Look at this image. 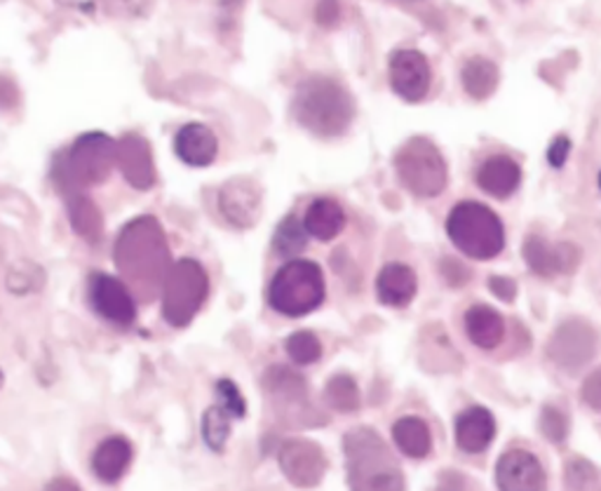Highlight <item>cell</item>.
Wrapping results in <instances>:
<instances>
[{
    "label": "cell",
    "instance_id": "12",
    "mask_svg": "<svg viewBox=\"0 0 601 491\" xmlns=\"http://www.w3.org/2000/svg\"><path fill=\"white\" fill-rule=\"evenodd\" d=\"M264 193L262 186L247 176H238L226 182L219 191V209L223 219L235 228H252L262 217Z\"/></svg>",
    "mask_w": 601,
    "mask_h": 491
},
{
    "label": "cell",
    "instance_id": "39",
    "mask_svg": "<svg viewBox=\"0 0 601 491\" xmlns=\"http://www.w3.org/2000/svg\"><path fill=\"white\" fill-rule=\"evenodd\" d=\"M489 289L496 294L500 301H512L517 294V285L510 281V277H502V275L489 277Z\"/></svg>",
    "mask_w": 601,
    "mask_h": 491
},
{
    "label": "cell",
    "instance_id": "41",
    "mask_svg": "<svg viewBox=\"0 0 601 491\" xmlns=\"http://www.w3.org/2000/svg\"><path fill=\"white\" fill-rule=\"evenodd\" d=\"M45 491H83V489H80L73 480H69V478H57V480H53L50 484H47L45 487Z\"/></svg>",
    "mask_w": 601,
    "mask_h": 491
},
{
    "label": "cell",
    "instance_id": "25",
    "mask_svg": "<svg viewBox=\"0 0 601 491\" xmlns=\"http://www.w3.org/2000/svg\"><path fill=\"white\" fill-rule=\"evenodd\" d=\"M393 439L397 449L409 458H426L432 449V435L428 423L418 416H402L393 425Z\"/></svg>",
    "mask_w": 601,
    "mask_h": 491
},
{
    "label": "cell",
    "instance_id": "34",
    "mask_svg": "<svg viewBox=\"0 0 601 491\" xmlns=\"http://www.w3.org/2000/svg\"><path fill=\"white\" fill-rule=\"evenodd\" d=\"M541 431L547 439L552 442H564L566 439V433H568V421H566V414L562 412V409H557L555 404H547L543 407L541 412Z\"/></svg>",
    "mask_w": 601,
    "mask_h": 491
},
{
    "label": "cell",
    "instance_id": "30",
    "mask_svg": "<svg viewBox=\"0 0 601 491\" xmlns=\"http://www.w3.org/2000/svg\"><path fill=\"white\" fill-rule=\"evenodd\" d=\"M231 423H233V416L226 412L221 404L207 409L203 416V437L209 449L223 452L226 442H229V435H231Z\"/></svg>",
    "mask_w": 601,
    "mask_h": 491
},
{
    "label": "cell",
    "instance_id": "5",
    "mask_svg": "<svg viewBox=\"0 0 601 491\" xmlns=\"http://www.w3.org/2000/svg\"><path fill=\"white\" fill-rule=\"evenodd\" d=\"M447 233L470 259H494L506 248V231L496 212L479 203H459L449 212Z\"/></svg>",
    "mask_w": 601,
    "mask_h": 491
},
{
    "label": "cell",
    "instance_id": "43",
    "mask_svg": "<svg viewBox=\"0 0 601 491\" xmlns=\"http://www.w3.org/2000/svg\"><path fill=\"white\" fill-rule=\"evenodd\" d=\"M0 386H3V372H0Z\"/></svg>",
    "mask_w": 601,
    "mask_h": 491
},
{
    "label": "cell",
    "instance_id": "33",
    "mask_svg": "<svg viewBox=\"0 0 601 491\" xmlns=\"http://www.w3.org/2000/svg\"><path fill=\"white\" fill-rule=\"evenodd\" d=\"M217 400L219 404L229 412L233 419H242L247 412V404H245V396H242L240 388L231 381V379H221L217 381Z\"/></svg>",
    "mask_w": 601,
    "mask_h": 491
},
{
    "label": "cell",
    "instance_id": "35",
    "mask_svg": "<svg viewBox=\"0 0 601 491\" xmlns=\"http://www.w3.org/2000/svg\"><path fill=\"white\" fill-rule=\"evenodd\" d=\"M566 482L574 491H588L597 484V468L585 458H576L566 468Z\"/></svg>",
    "mask_w": 601,
    "mask_h": 491
},
{
    "label": "cell",
    "instance_id": "9",
    "mask_svg": "<svg viewBox=\"0 0 601 491\" xmlns=\"http://www.w3.org/2000/svg\"><path fill=\"white\" fill-rule=\"evenodd\" d=\"M264 388L270 398L275 416L285 425L322 423V414H317L311 404L305 379L299 372L285 365H275L264 376Z\"/></svg>",
    "mask_w": 601,
    "mask_h": 491
},
{
    "label": "cell",
    "instance_id": "17",
    "mask_svg": "<svg viewBox=\"0 0 601 491\" xmlns=\"http://www.w3.org/2000/svg\"><path fill=\"white\" fill-rule=\"evenodd\" d=\"M174 151H176L178 160L186 162V165L207 168V165H212L217 153H219V139L207 125L190 123V125H184L176 133Z\"/></svg>",
    "mask_w": 601,
    "mask_h": 491
},
{
    "label": "cell",
    "instance_id": "37",
    "mask_svg": "<svg viewBox=\"0 0 601 491\" xmlns=\"http://www.w3.org/2000/svg\"><path fill=\"white\" fill-rule=\"evenodd\" d=\"M315 22L324 28H332L340 22V3L338 0H317Z\"/></svg>",
    "mask_w": 601,
    "mask_h": 491
},
{
    "label": "cell",
    "instance_id": "31",
    "mask_svg": "<svg viewBox=\"0 0 601 491\" xmlns=\"http://www.w3.org/2000/svg\"><path fill=\"white\" fill-rule=\"evenodd\" d=\"M285 351L294 365H313L322 357V343L313 332H294L285 341Z\"/></svg>",
    "mask_w": 601,
    "mask_h": 491
},
{
    "label": "cell",
    "instance_id": "36",
    "mask_svg": "<svg viewBox=\"0 0 601 491\" xmlns=\"http://www.w3.org/2000/svg\"><path fill=\"white\" fill-rule=\"evenodd\" d=\"M580 398L585 404L601 412V367L594 369L588 379H585V384L580 388Z\"/></svg>",
    "mask_w": 601,
    "mask_h": 491
},
{
    "label": "cell",
    "instance_id": "4",
    "mask_svg": "<svg viewBox=\"0 0 601 491\" xmlns=\"http://www.w3.org/2000/svg\"><path fill=\"white\" fill-rule=\"evenodd\" d=\"M324 275L315 261L289 259L268 287L273 310L287 318H303L324 301Z\"/></svg>",
    "mask_w": 601,
    "mask_h": 491
},
{
    "label": "cell",
    "instance_id": "21",
    "mask_svg": "<svg viewBox=\"0 0 601 491\" xmlns=\"http://www.w3.org/2000/svg\"><path fill=\"white\" fill-rule=\"evenodd\" d=\"M522 182V170L508 156H494L482 162L477 170V184L484 193L494 195V198H508Z\"/></svg>",
    "mask_w": 601,
    "mask_h": 491
},
{
    "label": "cell",
    "instance_id": "8",
    "mask_svg": "<svg viewBox=\"0 0 601 491\" xmlns=\"http://www.w3.org/2000/svg\"><path fill=\"white\" fill-rule=\"evenodd\" d=\"M400 182L420 198H435L447 186V162L437 146L416 137L402 146L395 156Z\"/></svg>",
    "mask_w": 601,
    "mask_h": 491
},
{
    "label": "cell",
    "instance_id": "14",
    "mask_svg": "<svg viewBox=\"0 0 601 491\" xmlns=\"http://www.w3.org/2000/svg\"><path fill=\"white\" fill-rule=\"evenodd\" d=\"M430 64L418 50H397L390 57V85L407 102H420L430 90Z\"/></svg>",
    "mask_w": 601,
    "mask_h": 491
},
{
    "label": "cell",
    "instance_id": "18",
    "mask_svg": "<svg viewBox=\"0 0 601 491\" xmlns=\"http://www.w3.org/2000/svg\"><path fill=\"white\" fill-rule=\"evenodd\" d=\"M118 168L135 189H151L155 184V165L146 139L127 135L118 141Z\"/></svg>",
    "mask_w": 601,
    "mask_h": 491
},
{
    "label": "cell",
    "instance_id": "11",
    "mask_svg": "<svg viewBox=\"0 0 601 491\" xmlns=\"http://www.w3.org/2000/svg\"><path fill=\"white\" fill-rule=\"evenodd\" d=\"M285 478L299 489H313L327 472V456L313 439H287L278 454Z\"/></svg>",
    "mask_w": 601,
    "mask_h": 491
},
{
    "label": "cell",
    "instance_id": "19",
    "mask_svg": "<svg viewBox=\"0 0 601 491\" xmlns=\"http://www.w3.org/2000/svg\"><path fill=\"white\" fill-rule=\"evenodd\" d=\"M496 435V421L489 409L470 407L456 419V442L467 454H479L492 445Z\"/></svg>",
    "mask_w": 601,
    "mask_h": 491
},
{
    "label": "cell",
    "instance_id": "24",
    "mask_svg": "<svg viewBox=\"0 0 601 491\" xmlns=\"http://www.w3.org/2000/svg\"><path fill=\"white\" fill-rule=\"evenodd\" d=\"M303 226L311 238L330 242L346 228V212L334 198H317L308 205Z\"/></svg>",
    "mask_w": 601,
    "mask_h": 491
},
{
    "label": "cell",
    "instance_id": "10",
    "mask_svg": "<svg viewBox=\"0 0 601 491\" xmlns=\"http://www.w3.org/2000/svg\"><path fill=\"white\" fill-rule=\"evenodd\" d=\"M597 343H599V336L590 322L566 320L564 324L557 327V332L552 334L547 355L559 369L576 374L594 357Z\"/></svg>",
    "mask_w": 601,
    "mask_h": 491
},
{
    "label": "cell",
    "instance_id": "20",
    "mask_svg": "<svg viewBox=\"0 0 601 491\" xmlns=\"http://www.w3.org/2000/svg\"><path fill=\"white\" fill-rule=\"evenodd\" d=\"M132 456L135 452L127 437H120V435L106 437L92 454V470L102 482L113 484L127 472L129 464H132Z\"/></svg>",
    "mask_w": 601,
    "mask_h": 491
},
{
    "label": "cell",
    "instance_id": "42",
    "mask_svg": "<svg viewBox=\"0 0 601 491\" xmlns=\"http://www.w3.org/2000/svg\"><path fill=\"white\" fill-rule=\"evenodd\" d=\"M219 5L221 10H235L242 5V0H219Z\"/></svg>",
    "mask_w": 601,
    "mask_h": 491
},
{
    "label": "cell",
    "instance_id": "27",
    "mask_svg": "<svg viewBox=\"0 0 601 491\" xmlns=\"http://www.w3.org/2000/svg\"><path fill=\"white\" fill-rule=\"evenodd\" d=\"M69 217L71 226L76 228L78 236H83L88 240H96L102 233V215L96 205L83 193H71L69 201Z\"/></svg>",
    "mask_w": 601,
    "mask_h": 491
},
{
    "label": "cell",
    "instance_id": "2",
    "mask_svg": "<svg viewBox=\"0 0 601 491\" xmlns=\"http://www.w3.org/2000/svg\"><path fill=\"white\" fill-rule=\"evenodd\" d=\"M344 452L350 491H404L402 470L377 431H350Z\"/></svg>",
    "mask_w": 601,
    "mask_h": 491
},
{
    "label": "cell",
    "instance_id": "6",
    "mask_svg": "<svg viewBox=\"0 0 601 491\" xmlns=\"http://www.w3.org/2000/svg\"><path fill=\"white\" fill-rule=\"evenodd\" d=\"M118 165V141L108 135L90 133L80 137L71 151L57 168V179L69 191L96 186L108 179L111 170Z\"/></svg>",
    "mask_w": 601,
    "mask_h": 491
},
{
    "label": "cell",
    "instance_id": "32",
    "mask_svg": "<svg viewBox=\"0 0 601 491\" xmlns=\"http://www.w3.org/2000/svg\"><path fill=\"white\" fill-rule=\"evenodd\" d=\"M5 285L14 294H26V292H36L43 285V273L38 266L28 264V261H22V264H14L8 271Z\"/></svg>",
    "mask_w": 601,
    "mask_h": 491
},
{
    "label": "cell",
    "instance_id": "26",
    "mask_svg": "<svg viewBox=\"0 0 601 491\" xmlns=\"http://www.w3.org/2000/svg\"><path fill=\"white\" fill-rule=\"evenodd\" d=\"M463 88L473 100H486L498 88V67L484 57H473L463 67Z\"/></svg>",
    "mask_w": 601,
    "mask_h": 491
},
{
    "label": "cell",
    "instance_id": "38",
    "mask_svg": "<svg viewBox=\"0 0 601 491\" xmlns=\"http://www.w3.org/2000/svg\"><path fill=\"white\" fill-rule=\"evenodd\" d=\"M442 275L451 287H463L470 281V271L461 264L459 259H444L442 261Z\"/></svg>",
    "mask_w": 601,
    "mask_h": 491
},
{
    "label": "cell",
    "instance_id": "22",
    "mask_svg": "<svg viewBox=\"0 0 601 491\" xmlns=\"http://www.w3.org/2000/svg\"><path fill=\"white\" fill-rule=\"evenodd\" d=\"M416 273L404 264H388L381 269L377 277V294L381 304L393 308L409 306L416 297Z\"/></svg>",
    "mask_w": 601,
    "mask_h": 491
},
{
    "label": "cell",
    "instance_id": "29",
    "mask_svg": "<svg viewBox=\"0 0 601 491\" xmlns=\"http://www.w3.org/2000/svg\"><path fill=\"white\" fill-rule=\"evenodd\" d=\"M308 238L311 236H308L305 226L294 215H291V217L282 219L278 231H275L273 250L278 252V256H282V259H294L297 254H301L305 250Z\"/></svg>",
    "mask_w": 601,
    "mask_h": 491
},
{
    "label": "cell",
    "instance_id": "7",
    "mask_svg": "<svg viewBox=\"0 0 601 491\" xmlns=\"http://www.w3.org/2000/svg\"><path fill=\"white\" fill-rule=\"evenodd\" d=\"M209 277L195 259H178L162 283V316L172 327H186L203 308Z\"/></svg>",
    "mask_w": 601,
    "mask_h": 491
},
{
    "label": "cell",
    "instance_id": "1",
    "mask_svg": "<svg viewBox=\"0 0 601 491\" xmlns=\"http://www.w3.org/2000/svg\"><path fill=\"white\" fill-rule=\"evenodd\" d=\"M113 259L125 281L143 292L146 297L162 287L172 269L165 233L153 217L132 219L123 228Z\"/></svg>",
    "mask_w": 601,
    "mask_h": 491
},
{
    "label": "cell",
    "instance_id": "44",
    "mask_svg": "<svg viewBox=\"0 0 601 491\" xmlns=\"http://www.w3.org/2000/svg\"><path fill=\"white\" fill-rule=\"evenodd\" d=\"M599 189H601V172H599Z\"/></svg>",
    "mask_w": 601,
    "mask_h": 491
},
{
    "label": "cell",
    "instance_id": "40",
    "mask_svg": "<svg viewBox=\"0 0 601 491\" xmlns=\"http://www.w3.org/2000/svg\"><path fill=\"white\" fill-rule=\"evenodd\" d=\"M568 151H571V141H568L566 137H557L547 149L550 165L552 168H562L566 162V158H568Z\"/></svg>",
    "mask_w": 601,
    "mask_h": 491
},
{
    "label": "cell",
    "instance_id": "23",
    "mask_svg": "<svg viewBox=\"0 0 601 491\" xmlns=\"http://www.w3.org/2000/svg\"><path fill=\"white\" fill-rule=\"evenodd\" d=\"M465 334L482 351H494L506 339V322L489 306H473L465 313Z\"/></svg>",
    "mask_w": 601,
    "mask_h": 491
},
{
    "label": "cell",
    "instance_id": "3",
    "mask_svg": "<svg viewBox=\"0 0 601 491\" xmlns=\"http://www.w3.org/2000/svg\"><path fill=\"white\" fill-rule=\"evenodd\" d=\"M294 116L308 133L317 137H338L350 127L355 104L344 85H338L332 78L315 76L299 85Z\"/></svg>",
    "mask_w": 601,
    "mask_h": 491
},
{
    "label": "cell",
    "instance_id": "28",
    "mask_svg": "<svg viewBox=\"0 0 601 491\" xmlns=\"http://www.w3.org/2000/svg\"><path fill=\"white\" fill-rule=\"evenodd\" d=\"M324 402L338 414H352L360 407V388L348 374H336L324 388Z\"/></svg>",
    "mask_w": 601,
    "mask_h": 491
},
{
    "label": "cell",
    "instance_id": "13",
    "mask_svg": "<svg viewBox=\"0 0 601 491\" xmlns=\"http://www.w3.org/2000/svg\"><path fill=\"white\" fill-rule=\"evenodd\" d=\"M90 304L104 320L127 327L137 318V304L129 287L118 277L96 273L90 281Z\"/></svg>",
    "mask_w": 601,
    "mask_h": 491
},
{
    "label": "cell",
    "instance_id": "15",
    "mask_svg": "<svg viewBox=\"0 0 601 491\" xmlns=\"http://www.w3.org/2000/svg\"><path fill=\"white\" fill-rule=\"evenodd\" d=\"M496 482L500 491H543L545 470L531 452L510 449L498 458Z\"/></svg>",
    "mask_w": 601,
    "mask_h": 491
},
{
    "label": "cell",
    "instance_id": "16",
    "mask_svg": "<svg viewBox=\"0 0 601 491\" xmlns=\"http://www.w3.org/2000/svg\"><path fill=\"white\" fill-rule=\"evenodd\" d=\"M522 252L529 269L541 277H552L557 273H574L580 261V252L576 244L571 242L550 244L539 236L527 238Z\"/></svg>",
    "mask_w": 601,
    "mask_h": 491
}]
</instances>
